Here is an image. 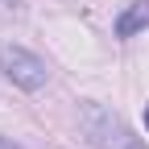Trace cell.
Listing matches in <instances>:
<instances>
[{
	"label": "cell",
	"instance_id": "obj_1",
	"mask_svg": "<svg viewBox=\"0 0 149 149\" xmlns=\"http://www.w3.org/2000/svg\"><path fill=\"white\" fill-rule=\"evenodd\" d=\"M79 124H83V137L95 149H137V137L124 128V120L95 100H87L79 108Z\"/></svg>",
	"mask_w": 149,
	"mask_h": 149
},
{
	"label": "cell",
	"instance_id": "obj_2",
	"mask_svg": "<svg viewBox=\"0 0 149 149\" xmlns=\"http://www.w3.org/2000/svg\"><path fill=\"white\" fill-rule=\"evenodd\" d=\"M0 70H4L13 79V87H21V91H37L50 79L46 62L37 58L33 50H25V46H0Z\"/></svg>",
	"mask_w": 149,
	"mask_h": 149
},
{
	"label": "cell",
	"instance_id": "obj_3",
	"mask_svg": "<svg viewBox=\"0 0 149 149\" xmlns=\"http://www.w3.org/2000/svg\"><path fill=\"white\" fill-rule=\"evenodd\" d=\"M141 29H149V0H133V4L116 17V37H120V42L137 37Z\"/></svg>",
	"mask_w": 149,
	"mask_h": 149
},
{
	"label": "cell",
	"instance_id": "obj_4",
	"mask_svg": "<svg viewBox=\"0 0 149 149\" xmlns=\"http://www.w3.org/2000/svg\"><path fill=\"white\" fill-rule=\"evenodd\" d=\"M8 17H17V0H0V21H8Z\"/></svg>",
	"mask_w": 149,
	"mask_h": 149
},
{
	"label": "cell",
	"instance_id": "obj_5",
	"mask_svg": "<svg viewBox=\"0 0 149 149\" xmlns=\"http://www.w3.org/2000/svg\"><path fill=\"white\" fill-rule=\"evenodd\" d=\"M0 149H21V145H13L8 137H0Z\"/></svg>",
	"mask_w": 149,
	"mask_h": 149
},
{
	"label": "cell",
	"instance_id": "obj_6",
	"mask_svg": "<svg viewBox=\"0 0 149 149\" xmlns=\"http://www.w3.org/2000/svg\"><path fill=\"white\" fill-rule=\"evenodd\" d=\"M145 128H149V108H145Z\"/></svg>",
	"mask_w": 149,
	"mask_h": 149
}]
</instances>
